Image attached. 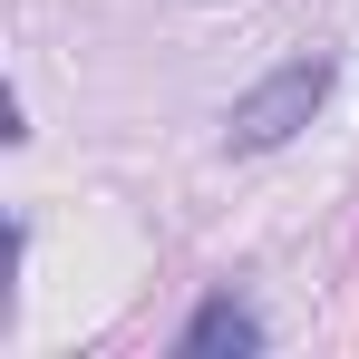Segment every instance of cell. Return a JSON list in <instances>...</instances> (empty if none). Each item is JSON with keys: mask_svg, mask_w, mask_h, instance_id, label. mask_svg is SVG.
I'll return each instance as SVG.
<instances>
[{"mask_svg": "<svg viewBox=\"0 0 359 359\" xmlns=\"http://www.w3.org/2000/svg\"><path fill=\"white\" fill-rule=\"evenodd\" d=\"M224 350H262V320L252 311H233V301H204L194 311V330H184V359H224Z\"/></svg>", "mask_w": 359, "mask_h": 359, "instance_id": "obj_2", "label": "cell"}, {"mask_svg": "<svg viewBox=\"0 0 359 359\" xmlns=\"http://www.w3.org/2000/svg\"><path fill=\"white\" fill-rule=\"evenodd\" d=\"M330 97V59H292L282 78H262L233 107V146H282L292 126H311V107Z\"/></svg>", "mask_w": 359, "mask_h": 359, "instance_id": "obj_1", "label": "cell"}]
</instances>
